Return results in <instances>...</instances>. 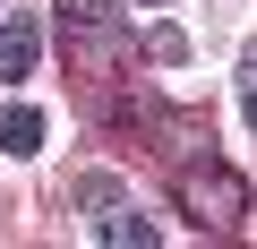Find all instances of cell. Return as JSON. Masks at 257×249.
Masks as SVG:
<instances>
[{"mask_svg": "<svg viewBox=\"0 0 257 249\" xmlns=\"http://www.w3.org/2000/svg\"><path fill=\"white\" fill-rule=\"evenodd\" d=\"M146 9H155V0H146Z\"/></svg>", "mask_w": 257, "mask_h": 249, "instance_id": "cell-9", "label": "cell"}, {"mask_svg": "<svg viewBox=\"0 0 257 249\" xmlns=\"http://www.w3.org/2000/svg\"><path fill=\"white\" fill-rule=\"evenodd\" d=\"M94 240L103 249H155V223L138 206H120V215H94Z\"/></svg>", "mask_w": 257, "mask_h": 249, "instance_id": "cell-4", "label": "cell"}, {"mask_svg": "<svg viewBox=\"0 0 257 249\" xmlns=\"http://www.w3.org/2000/svg\"><path fill=\"white\" fill-rule=\"evenodd\" d=\"M240 103H248V129H257V52L240 60Z\"/></svg>", "mask_w": 257, "mask_h": 249, "instance_id": "cell-8", "label": "cell"}, {"mask_svg": "<svg viewBox=\"0 0 257 249\" xmlns=\"http://www.w3.org/2000/svg\"><path fill=\"white\" fill-rule=\"evenodd\" d=\"M35 52H43V26L35 18H0V86L35 77Z\"/></svg>", "mask_w": 257, "mask_h": 249, "instance_id": "cell-3", "label": "cell"}, {"mask_svg": "<svg viewBox=\"0 0 257 249\" xmlns=\"http://www.w3.org/2000/svg\"><path fill=\"white\" fill-rule=\"evenodd\" d=\"M146 52H155V60H180V52H189V35H180V26H155V35H146Z\"/></svg>", "mask_w": 257, "mask_h": 249, "instance_id": "cell-7", "label": "cell"}, {"mask_svg": "<svg viewBox=\"0 0 257 249\" xmlns=\"http://www.w3.org/2000/svg\"><path fill=\"white\" fill-rule=\"evenodd\" d=\"M120 0H60V43L86 60V69H103L111 52H120Z\"/></svg>", "mask_w": 257, "mask_h": 249, "instance_id": "cell-1", "label": "cell"}, {"mask_svg": "<svg viewBox=\"0 0 257 249\" xmlns=\"http://www.w3.org/2000/svg\"><path fill=\"white\" fill-rule=\"evenodd\" d=\"M111 198H120L111 172H86V181H77V206H111Z\"/></svg>", "mask_w": 257, "mask_h": 249, "instance_id": "cell-6", "label": "cell"}, {"mask_svg": "<svg viewBox=\"0 0 257 249\" xmlns=\"http://www.w3.org/2000/svg\"><path fill=\"white\" fill-rule=\"evenodd\" d=\"M43 146V112L35 103H9V112H0V155H35Z\"/></svg>", "mask_w": 257, "mask_h": 249, "instance_id": "cell-5", "label": "cell"}, {"mask_svg": "<svg viewBox=\"0 0 257 249\" xmlns=\"http://www.w3.org/2000/svg\"><path fill=\"white\" fill-rule=\"evenodd\" d=\"M180 206H189V215H197V232H206V223H231V215L248 206V189L206 155V163H180Z\"/></svg>", "mask_w": 257, "mask_h": 249, "instance_id": "cell-2", "label": "cell"}]
</instances>
